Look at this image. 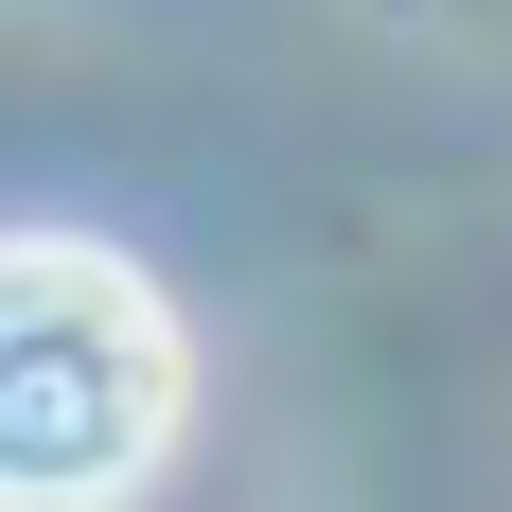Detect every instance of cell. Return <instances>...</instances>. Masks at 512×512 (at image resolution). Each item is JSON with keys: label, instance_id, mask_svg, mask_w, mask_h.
<instances>
[{"label": "cell", "instance_id": "obj_1", "mask_svg": "<svg viewBox=\"0 0 512 512\" xmlns=\"http://www.w3.org/2000/svg\"><path fill=\"white\" fill-rule=\"evenodd\" d=\"M177 407H195L177 301L124 248L18 230L0 248V512H89L124 477H159Z\"/></svg>", "mask_w": 512, "mask_h": 512}]
</instances>
